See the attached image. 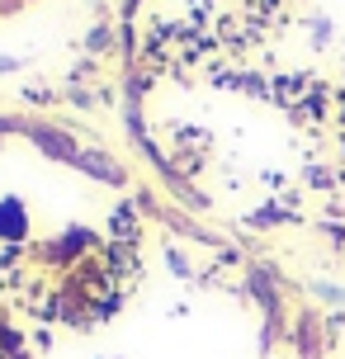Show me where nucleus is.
Masks as SVG:
<instances>
[{
    "label": "nucleus",
    "mask_w": 345,
    "mask_h": 359,
    "mask_svg": "<svg viewBox=\"0 0 345 359\" xmlns=\"http://www.w3.org/2000/svg\"><path fill=\"white\" fill-rule=\"evenodd\" d=\"M72 165H76V170H86V175H95V180L123 184V170H119V165H114V156H104V151H81Z\"/></svg>",
    "instance_id": "nucleus-3"
},
{
    "label": "nucleus",
    "mask_w": 345,
    "mask_h": 359,
    "mask_svg": "<svg viewBox=\"0 0 345 359\" xmlns=\"http://www.w3.org/2000/svg\"><path fill=\"white\" fill-rule=\"evenodd\" d=\"M322 232L331 236V246H345V222H322Z\"/></svg>",
    "instance_id": "nucleus-9"
},
{
    "label": "nucleus",
    "mask_w": 345,
    "mask_h": 359,
    "mask_svg": "<svg viewBox=\"0 0 345 359\" xmlns=\"http://www.w3.org/2000/svg\"><path fill=\"white\" fill-rule=\"evenodd\" d=\"M165 260H170V269H175L180 279H189V274H194V269H189V255H184L180 246H165Z\"/></svg>",
    "instance_id": "nucleus-8"
},
{
    "label": "nucleus",
    "mask_w": 345,
    "mask_h": 359,
    "mask_svg": "<svg viewBox=\"0 0 345 359\" xmlns=\"http://www.w3.org/2000/svg\"><path fill=\"white\" fill-rule=\"evenodd\" d=\"M95 10H100V0H95Z\"/></svg>",
    "instance_id": "nucleus-12"
},
{
    "label": "nucleus",
    "mask_w": 345,
    "mask_h": 359,
    "mask_svg": "<svg viewBox=\"0 0 345 359\" xmlns=\"http://www.w3.org/2000/svg\"><path fill=\"white\" fill-rule=\"evenodd\" d=\"M289 341L293 350H298V359H327V317H317V307H303L298 312V322L289 326Z\"/></svg>",
    "instance_id": "nucleus-1"
},
{
    "label": "nucleus",
    "mask_w": 345,
    "mask_h": 359,
    "mask_svg": "<svg viewBox=\"0 0 345 359\" xmlns=\"http://www.w3.org/2000/svg\"><path fill=\"white\" fill-rule=\"evenodd\" d=\"M133 5H137V0H128V15H133Z\"/></svg>",
    "instance_id": "nucleus-11"
},
{
    "label": "nucleus",
    "mask_w": 345,
    "mask_h": 359,
    "mask_svg": "<svg viewBox=\"0 0 345 359\" xmlns=\"http://www.w3.org/2000/svg\"><path fill=\"white\" fill-rule=\"evenodd\" d=\"M308 184L312 189H336V175H331L327 165H308Z\"/></svg>",
    "instance_id": "nucleus-7"
},
{
    "label": "nucleus",
    "mask_w": 345,
    "mask_h": 359,
    "mask_svg": "<svg viewBox=\"0 0 345 359\" xmlns=\"http://www.w3.org/2000/svg\"><path fill=\"white\" fill-rule=\"evenodd\" d=\"M19 67V57H0V72H15Z\"/></svg>",
    "instance_id": "nucleus-10"
},
{
    "label": "nucleus",
    "mask_w": 345,
    "mask_h": 359,
    "mask_svg": "<svg viewBox=\"0 0 345 359\" xmlns=\"http://www.w3.org/2000/svg\"><path fill=\"white\" fill-rule=\"evenodd\" d=\"M86 48H90L95 57H100V53H114V29H109V24H95L90 38H86Z\"/></svg>",
    "instance_id": "nucleus-4"
},
{
    "label": "nucleus",
    "mask_w": 345,
    "mask_h": 359,
    "mask_svg": "<svg viewBox=\"0 0 345 359\" xmlns=\"http://www.w3.org/2000/svg\"><path fill=\"white\" fill-rule=\"evenodd\" d=\"M312 298H322V303H331L336 312H341V307H345V288L341 284H327V279H317V284H312Z\"/></svg>",
    "instance_id": "nucleus-5"
},
{
    "label": "nucleus",
    "mask_w": 345,
    "mask_h": 359,
    "mask_svg": "<svg viewBox=\"0 0 345 359\" xmlns=\"http://www.w3.org/2000/svg\"><path fill=\"white\" fill-rule=\"evenodd\" d=\"M327 43H331V19L312 15V48H327Z\"/></svg>",
    "instance_id": "nucleus-6"
},
{
    "label": "nucleus",
    "mask_w": 345,
    "mask_h": 359,
    "mask_svg": "<svg viewBox=\"0 0 345 359\" xmlns=\"http://www.w3.org/2000/svg\"><path fill=\"white\" fill-rule=\"evenodd\" d=\"M29 236V208L15 194L0 198V241H24Z\"/></svg>",
    "instance_id": "nucleus-2"
}]
</instances>
